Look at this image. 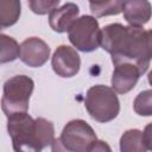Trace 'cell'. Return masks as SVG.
I'll return each mask as SVG.
<instances>
[{
	"label": "cell",
	"mask_w": 152,
	"mask_h": 152,
	"mask_svg": "<svg viewBox=\"0 0 152 152\" xmlns=\"http://www.w3.org/2000/svg\"><path fill=\"white\" fill-rule=\"evenodd\" d=\"M147 80H148V83L152 86V70L148 72V75H147Z\"/></svg>",
	"instance_id": "cell-20"
},
{
	"label": "cell",
	"mask_w": 152,
	"mask_h": 152,
	"mask_svg": "<svg viewBox=\"0 0 152 152\" xmlns=\"http://www.w3.org/2000/svg\"><path fill=\"white\" fill-rule=\"evenodd\" d=\"M124 1H106V2H89L91 13L100 18L106 15H116L122 12Z\"/></svg>",
	"instance_id": "cell-15"
},
{
	"label": "cell",
	"mask_w": 152,
	"mask_h": 152,
	"mask_svg": "<svg viewBox=\"0 0 152 152\" xmlns=\"http://www.w3.org/2000/svg\"><path fill=\"white\" fill-rule=\"evenodd\" d=\"M33 88V80L26 75H15L4 83L1 108L7 118L19 113H27Z\"/></svg>",
	"instance_id": "cell-5"
},
{
	"label": "cell",
	"mask_w": 152,
	"mask_h": 152,
	"mask_svg": "<svg viewBox=\"0 0 152 152\" xmlns=\"http://www.w3.org/2000/svg\"><path fill=\"white\" fill-rule=\"evenodd\" d=\"M146 146L140 129L126 131L120 138V152H146Z\"/></svg>",
	"instance_id": "cell-12"
},
{
	"label": "cell",
	"mask_w": 152,
	"mask_h": 152,
	"mask_svg": "<svg viewBox=\"0 0 152 152\" xmlns=\"http://www.w3.org/2000/svg\"><path fill=\"white\" fill-rule=\"evenodd\" d=\"M20 57V45L17 40L5 33L0 34V62L1 64L12 62Z\"/></svg>",
	"instance_id": "cell-14"
},
{
	"label": "cell",
	"mask_w": 152,
	"mask_h": 152,
	"mask_svg": "<svg viewBox=\"0 0 152 152\" xmlns=\"http://www.w3.org/2000/svg\"><path fill=\"white\" fill-rule=\"evenodd\" d=\"M141 76L140 70L132 63L122 62L114 65L112 75V89L118 94H126L131 91Z\"/></svg>",
	"instance_id": "cell-9"
},
{
	"label": "cell",
	"mask_w": 152,
	"mask_h": 152,
	"mask_svg": "<svg viewBox=\"0 0 152 152\" xmlns=\"http://www.w3.org/2000/svg\"><path fill=\"white\" fill-rule=\"evenodd\" d=\"M133 109L140 116H152V89L142 90L137 95Z\"/></svg>",
	"instance_id": "cell-16"
},
{
	"label": "cell",
	"mask_w": 152,
	"mask_h": 152,
	"mask_svg": "<svg viewBox=\"0 0 152 152\" xmlns=\"http://www.w3.org/2000/svg\"><path fill=\"white\" fill-rule=\"evenodd\" d=\"M88 152H112V148L106 141L96 140Z\"/></svg>",
	"instance_id": "cell-19"
},
{
	"label": "cell",
	"mask_w": 152,
	"mask_h": 152,
	"mask_svg": "<svg viewBox=\"0 0 152 152\" xmlns=\"http://www.w3.org/2000/svg\"><path fill=\"white\" fill-rule=\"evenodd\" d=\"M51 65L58 76L69 78L80 71L81 58L74 48L69 45H59L51 57Z\"/></svg>",
	"instance_id": "cell-7"
},
{
	"label": "cell",
	"mask_w": 152,
	"mask_h": 152,
	"mask_svg": "<svg viewBox=\"0 0 152 152\" xmlns=\"http://www.w3.org/2000/svg\"><path fill=\"white\" fill-rule=\"evenodd\" d=\"M124 18L133 27H142L152 17V5L146 0L124 1Z\"/></svg>",
	"instance_id": "cell-11"
},
{
	"label": "cell",
	"mask_w": 152,
	"mask_h": 152,
	"mask_svg": "<svg viewBox=\"0 0 152 152\" xmlns=\"http://www.w3.org/2000/svg\"><path fill=\"white\" fill-rule=\"evenodd\" d=\"M142 138H144L146 148L152 152V122H150L145 126L144 132H142Z\"/></svg>",
	"instance_id": "cell-18"
},
{
	"label": "cell",
	"mask_w": 152,
	"mask_h": 152,
	"mask_svg": "<svg viewBox=\"0 0 152 152\" xmlns=\"http://www.w3.org/2000/svg\"><path fill=\"white\" fill-rule=\"evenodd\" d=\"M97 140L93 127L84 120L69 121L51 144V152H88Z\"/></svg>",
	"instance_id": "cell-3"
},
{
	"label": "cell",
	"mask_w": 152,
	"mask_h": 152,
	"mask_svg": "<svg viewBox=\"0 0 152 152\" xmlns=\"http://www.w3.org/2000/svg\"><path fill=\"white\" fill-rule=\"evenodd\" d=\"M84 106L88 114L97 122H109L120 112V102L116 93L103 84H96L87 90Z\"/></svg>",
	"instance_id": "cell-4"
},
{
	"label": "cell",
	"mask_w": 152,
	"mask_h": 152,
	"mask_svg": "<svg viewBox=\"0 0 152 152\" xmlns=\"http://www.w3.org/2000/svg\"><path fill=\"white\" fill-rule=\"evenodd\" d=\"M20 1L1 0L0 1V27L5 28L14 25L20 17Z\"/></svg>",
	"instance_id": "cell-13"
},
{
	"label": "cell",
	"mask_w": 152,
	"mask_h": 152,
	"mask_svg": "<svg viewBox=\"0 0 152 152\" xmlns=\"http://www.w3.org/2000/svg\"><path fill=\"white\" fill-rule=\"evenodd\" d=\"M7 119L14 152H42L55 140L53 124L44 118L33 119L27 113H19Z\"/></svg>",
	"instance_id": "cell-2"
},
{
	"label": "cell",
	"mask_w": 152,
	"mask_h": 152,
	"mask_svg": "<svg viewBox=\"0 0 152 152\" xmlns=\"http://www.w3.org/2000/svg\"><path fill=\"white\" fill-rule=\"evenodd\" d=\"M70 43L82 52H93L101 45V28L93 15L80 17L68 32Z\"/></svg>",
	"instance_id": "cell-6"
},
{
	"label": "cell",
	"mask_w": 152,
	"mask_h": 152,
	"mask_svg": "<svg viewBox=\"0 0 152 152\" xmlns=\"http://www.w3.org/2000/svg\"><path fill=\"white\" fill-rule=\"evenodd\" d=\"M50 52V46L43 39L38 37H30L20 44L19 58L23 63L31 68H39L48 62Z\"/></svg>",
	"instance_id": "cell-8"
},
{
	"label": "cell",
	"mask_w": 152,
	"mask_h": 152,
	"mask_svg": "<svg viewBox=\"0 0 152 152\" xmlns=\"http://www.w3.org/2000/svg\"><path fill=\"white\" fill-rule=\"evenodd\" d=\"M80 8L74 2H66L61 7L55 8L49 14V25L50 27L58 33L69 32L74 23L78 19Z\"/></svg>",
	"instance_id": "cell-10"
},
{
	"label": "cell",
	"mask_w": 152,
	"mask_h": 152,
	"mask_svg": "<svg viewBox=\"0 0 152 152\" xmlns=\"http://www.w3.org/2000/svg\"><path fill=\"white\" fill-rule=\"evenodd\" d=\"M101 46L110 53L113 64L128 62L145 74L152 61V28L124 26L119 23L101 30Z\"/></svg>",
	"instance_id": "cell-1"
},
{
	"label": "cell",
	"mask_w": 152,
	"mask_h": 152,
	"mask_svg": "<svg viewBox=\"0 0 152 152\" xmlns=\"http://www.w3.org/2000/svg\"><path fill=\"white\" fill-rule=\"evenodd\" d=\"M59 0H52V1H46V0H32L28 1V6L31 11L36 14L44 15L48 13H51L55 8L59 6Z\"/></svg>",
	"instance_id": "cell-17"
}]
</instances>
